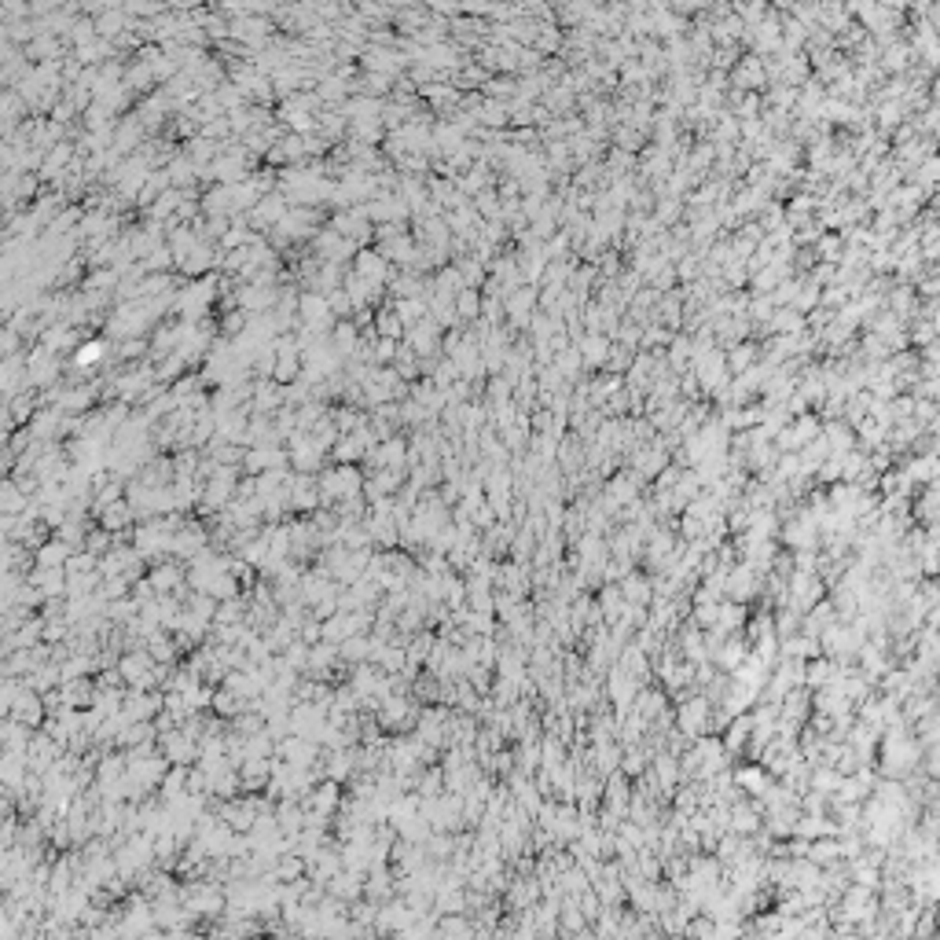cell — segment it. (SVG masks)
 <instances>
[{
	"instance_id": "obj_3",
	"label": "cell",
	"mask_w": 940,
	"mask_h": 940,
	"mask_svg": "<svg viewBox=\"0 0 940 940\" xmlns=\"http://www.w3.org/2000/svg\"><path fill=\"white\" fill-rule=\"evenodd\" d=\"M342 805H346V801H342V782H335V779L316 782L313 790L306 794V808L316 812V815H323V820H331V815H335Z\"/></svg>"
},
{
	"instance_id": "obj_9",
	"label": "cell",
	"mask_w": 940,
	"mask_h": 940,
	"mask_svg": "<svg viewBox=\"0 0 940 940\" xmlns=\"http://www.w3.org/2000/svg\"><path fill=\"white\" fill-rule=\"evenodd\" d=\"M29 500H34V496H29L15 478L4 481V493H0V507H4V514H22L29 507Z\"/></svg>"
},
{
	"instance_id": "obj_1",
	"label": "cell",
	"mask_w": 940,
	"mask_h": 940,
	"mask_svg": "<svg viewBox=\"0 0 940 940\" xmlns=\"http://www.w3.org/2000/svg\"><path fill=\"white\" fill-rule=\"evenodd\" d=\"M364 481H368V474L356 470L353 463H342V467H335V470H323V474H320V496H323L320 507H335L339 500L364 493Z\"/></svg>"
},
{
	"instance_id": "obj_10",
	"label": "cell",
	"mask_w": 940,
	"mask_h": 940,
	"mask_svg": "<svg viewBox=\"0 0 940 940\" xmlns=\"http://www.w3.org/2000/svg\"><path fill=\"white\" fill-rule=\"evenodd\" d=\"M364 448H368V445H364L360 434H356V437H342V441L335 445V456H339L342 463H349V460H360V452H364Z\"/></svg>"
},
{
	"instance_id": "obj_7",
	"label": "cell",
	"mask_w": 940,
	"mask_h": 940,
	"mask_svg": "<svg viewBox=\"0 0 940 940\" xmlns=\"http://www.w3.org/2000/svg\"><path fill=\"white\" fill-rule=\"evenodd\" d=\"M74 552H78V548H74V544H67L63 536H55V540H48V544H41V548L34 552V559H37V566H67Z\"/></svg>"
},
{
	"instance_id": "obj_8",
	"label": "cell",
	"mask_w": 940,
	"mask_h": 940,
	"mask_svg": "<svg viewBox=\"0 0 940 940\" xmlns=\"http://www.w3.org/2000/svg\"><path fill=\"white\" fill-rule=\"evenodd\" d=\"M339 654H342V661H349V665L372 661V635H368V632H356V635H349L346 643H339Z\"/></svg>"
},
{
	"instance_id": "obj_11",
	"label": "cell",
	"mask_w": 940,
	"mask_h": 940,
	"mask_svg": "<svg viewBox=\"0 0 940 940\" xmlns=\"http://www.w3.org/2000/svg\"><path fill=\"white\" fill-rule=\"evenodd\" d=\"M100 356V346H85L81 349V364H88V360H96Z\"/></svg>"
},
{
	"instance_id": "obj_4",
	"label": "cell",
	"mask_w": 940,
	"mask_h": 940,
	"mask_svg": "<svg viewBox=\"0 0 940 940\" xmlns=\"http://www.w3.org/2000/svg\"><path fill=\"white\" fill-rule=\"evenodd\" d=\"M151 584L159 588V595H169V592H176V595H184V588H188V569L180 566V562H151Z\"/></svg>"
},
{
	"instance_id": "obj_5",
	"label": "cell",
	"mask_w": 940,
	"mask_h": 940,
	"mask_svg": "<svg viewBox=\"0 0 940 940\" xmlns=\"http://www.w3.org/2000/svg\"><path fill=\"white\" fill-rule=\"evenodd\" d=\"M242 467L247 474H265V470H287V452L276 448V445H265V448H254L242 456Z\"/></svg>"
},
{
	"instance_id": "obj_2",
	"label": "cell",
	"mask_w": 940,
	"mask_h": 940,
	"mask_svg": "<svg viewBox=\"0 0 940 940\" xmlns=\"http://www.w3.org/2000/svg\"><path fill=\"white\" fill-rule=\"evenodd\" d=\"M159 749L169 756V764H195L199 761V739L188 732L184 723L173 727V732L159 735Z\"/></svg>"
},
{
	"instance_id": "obj_6",
	"label": "cell",
	"mask_w": 940,
	"mask_h": 940,
	"mask_svg": "<svg viewBox=\"0 0 940 940\" xmlns=\"http://www.w3.org/2000/svg\"><path fill=\"white\" fill-rule=\"evenodd\" d=\"M323 445L320 441H309V437H294V445H290V460H294V470H301V474H316L320 470V463H323Z\"/></svg>"
}]
</instances>
